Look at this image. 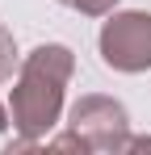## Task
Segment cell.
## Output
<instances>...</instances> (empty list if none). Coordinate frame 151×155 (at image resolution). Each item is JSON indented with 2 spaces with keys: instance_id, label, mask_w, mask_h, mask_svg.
Instances as JSON below:
<instances>
[{
  "instance_id": "3957f363",
  "label": "cell",
  "mask_w": 151,
  "mask_h": 155,
  "mask_svg": "<svg viewBox=\"0 0 151 155\" xmlns=\"http://www.w3.org/2000/svg\"><path fill=\"white\" fill-rule=\"evenodd\" d=\"M67 126L97 155H122L126 143H130V113H126V105L113 101V97H101V92H88V97H80L72 105Z\"/></svg>"
},
{
  "instance_id": "6da1fadb",
  "label": "cell",
  "mask_w": 151,
  "mask_h": 155,
  "mask_svg": "<svg viewBox=\"0 0 151 155\" xmlns=\"http://www.w3.org/2000/svg\"><path fill=\"white\" fill-rule=\"evenodd\" d=\"M76 71V54L63 42H42L25 54L21 76L13 84L8 97V113H13V130L21 134L17 143H8V151L17 147H34L38 138H46L55 122L63 117V88Z\"/></svg>"
},
{
  "instance_id": "7a4b0ae2",
  "label": "cell",
  "mask_w": 151,
  "mask_h": 155,
  "mask_svg": "<svg viewBox=\"0 0 151 155\" xmlns=\"http://www.w3.org/2000/svg\"><path fill=\"white\" fill-rule=\"evenodd\" d=\"M97 46H101V63L122 71V76L151 71V13L147 8L109 13V21L101 25Z\"/></svg>"
},
{
  "instance_id": "8992f818",
  "label": "cell",
  "mask_w": 151,
  "mask_h": 155,
  "mask_svg": "<svg viewBox=\"0 0 151 155\" xmlns=\"http://www.w3.org/2000/svg\"><path fill=\"white\" fill-rule=\"evenodd\" d=\"M13 126V113H8V109H4V105H0V134H4V130Z\"/></svg>"
},
{
  "instance_id": "277c9868",
  "label": "cell",
  "mask_w": 151,
  "mask_h": 155,
  "mask_svg": "<svg viewBox=\"0 0 151 155\" xmlns=\"http://www.w3.org/2000/svg\"><path fill=\"white\" fill-rule=\"evenodd\" d=\"M59 4H67L76 13H84V17H109L118 8V0H59Z\"/></svg>"
},
{
  "instance_id": "5b68a950",
  "label": "cell",
  "mask_w": 151,
  "mask_h": 155,
  "mask_svg": "<svg viewBox=\"0 0 151 155\" xmlns=\"http://www.w3.org/2000/svg\"><path fill=\"white\" fill-rule=\"evenodd\" d=\"M13 67H17V46H13V34L0 25V84L13 76Z\"/></svg>"
}]
</instances>
